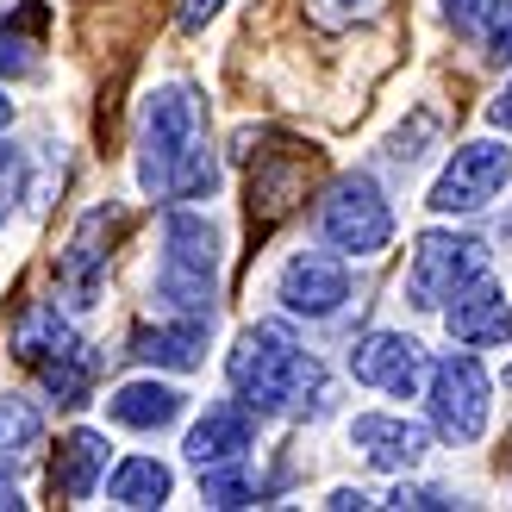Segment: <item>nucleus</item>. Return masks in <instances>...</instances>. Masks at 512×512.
<instances>
[{
    "label": "nucleus",
    "instance_id": "obj_1",
    "mask_svg": "<svg viewBox=\"0 0 512 512\" xmlns=\"http://www.w3.org/2000/svg\"><path fill=\"white\" fill-rule=\"evenodd\" d=\"M138 188L150 200H207L219 188V157L207 144L200 94L169 82L144 100L138 119Z\"/></svg>",
    "mask_w": 512,
    "mask_h": 512
},
{
    "label": "nucleus",
    "instance_id": "obj_2",
    "mask_svg": "<svg viewBox=\"0 0 512 512\" xmlns=\"http://www.w3.org/2000/svg\"><path fill=\"white\" fill-rule=\"evenodd\" d=\"M225 375H232V394L250 406L256 419L269 413H325L331 406V375L313 350H300L281 325H250L244 338L225 356Z\"/></svg>",
    "mask_w": 512,
    "mask_h": 512
},
{
    "label": "nucleus",
    "instance_id": "obj_3",
    "mask_svg": "<svg viewBox=\"0 0 512 512\" xmlns=\"http://www.w3.org/2000/svg\"><path fill=\"white\" fill-rule=\"evenodd\" d=\"M150 294L175 319H213V300H219V232H213V219H200V213L163 219V263H157Z\"/></svg>",
    "mask_w": 512,
    "mask_h": 512
},
{
    "label": "nucleus",
    "instance_id": "obj_4",
    "mask_svg": "<svg viewBox=\"0 0 512 512\" xmlns=\"http://www.w3.org/2000/svg\"><path fill=\"white\" fill-rule=\"evenodd\" d=\"M488 400H494V381H488V369H481L469 350H450V356L431 363L425 406H431V431H438V438L475 444L481 431H488Z\"/></svg>",
    "mask_w": 512,
    "mask_h": 512
},
{
    "label": "nucleus",
    "instance_id": "obj_5",
    "mask_svg": "<svg viewBox=\"0 0 512 512\" xmlns=\"http://www.w3.org/2000/svg\"><path fill=\"white\" fill-rule=\"evenodd\" d=\"M319 232L331 250H344V256H375V250H388L394 238V207L381 200L375 188V175H338L325 194V207H319Z\"/></svg>",
    "mask_w": 512,
    "mask_h": 512
},
{
    "label": "nucleus",
    "instance_id": "obj_6",
    "mask_svg": "<svg viewBox=\"0 0 512 512\" xmlns=\"http://www.w3.org/2000/svg\"><path fill=\"white\" fill-rule=\"evenodd\" d=\"M475 275H488V250H481V238H463V232H425V238L413 244L406 294H413V306L438 313V306H450Z\"/></svg>",
    "mask_w": 512,
    "mask_h": 512
},
{
    "label": "nucleus",
    "instance_id": "obj_7",
    "mask_svg": "<svg viewBox=\"0 0 512 512\" xmlns=\"http://www.w3.org/2000/svg\"><path fill=\"white\" fill-rule=\"evenodd\" d=\"M512 182V150L494 144V138H475L463 144L456 157L444 163V175L431 182V213H481V207H494V194Z\"/></svg>",
    "mask_w": 512,
    "mask_h": 512
},
{
    "label": "nucleus",
    "instance_id": "obj_8",
    "mask_svg": "<svg viewBox=\"0 0 512 512\" xmlns=\"http://www.w3.org/2000/svg\"><path fill=\"white\" fill-rule=\"evenodd\" d=\"M350 375L363 381V388L413 400L419 381H425V350H419V338H406V331H369V338L350 350Z\"/></svg>",
    "mask_w": 512,
    "mask_h": 512
},
{
    "label": "nucleus",
    "instance_id": "obj_9",
    "mask_svg": "<svg viewBox=\"0 0 512 512\" xmlns=\"http://www.w3.org/2000/svg\"><path fill=\"white\" fill-rule=\"evenodd\" d=\"M275 294H281V306H288V313H300V319H331V313L350 300V269L338 263V256H325V250H300L294 263L281 269Z\"/></svg>",
    "mask_w": 512,
    "mask_h": 512
},
{
    "label": "nucleus",
    "instance_id": "obj_10",
    "mask_svg": "<svg viewBox=\"0 0 512 512\" xmlns=\"http://www.w3.org/2000/svg\"><path fill=\"white\" fill-rule=\"evenodd\" d=\"M119 213H107V207H94L82 225H75V238H69V250L57 256V281L69 288V300L75 306H94V294H100V275H107V244L119 238Z\"/></svg>",
    "mask_w": 512,
    "mask_h": 512
},
{
    "label": "nucleus",
    "instance_id": "obj_11",
    "mask_svg": "<svg viewBox=\"0 0 512 512\" xmlns=\"http://www.w3.org/2000/svg\"><path fill=\"white\" fill-rule=\"evenodd\" d=\"M444 325H450V338H456V344H469V350L512 344V306H506V294L494 288L488 275H475L469 288L444 306Z\"/></svg>",
    "mask_w": 512,
    "mask_h": 512
},
{
    "label": "nucleus",
    "instance_id": "obj_12",
    "mask_svg": "<svg viewBox=\"0 0 512 512\" xmlns=\"http://www.w3.org/2000/svg\"><path fill=\"white\" fill-rule=\"evenodd\" d=\"M350 444L369 456L375 469H419L425 463V450H431V438H425V425H413V419H394V413H356L350 419Z\"/></svg>",
    "mask_w": 512,
    "mask_h": 512
},
{
    "label": "nucleus",
    "instance_id": "obj_13",
    "mask_svg": "<svg viewBox=\"0 0 512 512\" xmlns=\"http://www.w3.org/2000/svg\"><path fill=\"white\" fill-rule=\"evenodd\" d=\"M256 444V413L238 400H219V406H207V419H200L194 431H188V463L194 469H213V463H238V456Z\"/></svg>",
    "mask_w": 512,
    "mask_h": 512
},
{
    "label": "nucleus",
    "instance_id": "obj_14",
    "mask_svg": "<svg viewBox=\"0 0 512 512\" xmlns=\"http://www.w3.org/2000/svg\"><path fill=\"white\" fill-rule=\"evenodd\" d=\"M107 438L100 431H69V438L57 444V463H50V488L63 494V506H82V500H94V488L107 481Z\"/></svg>",
    "mask_w": 512,
    "mask_h": 512
},
{
    "label": "nucleus",
    "instance_id": "obj_15",
    "mask_svg": "<svg viewBox=\"0 0 512 512\" xmlns=\"http://www.w3.org/2000/svg\"><path fill=\"white\" fill-rule=\"evenodd\" d=\"M182 406H188V394L169 388V381H125L107 400V419L125 431H163V425L182 419Z\"/></svg>",
    "mask_w": 512,
    "mask_h": 512
},
{
    "label": "nucleus",
    "instance_id": "obj_16",
    "mask_svg": "<svg viewBox=\"0 0 512 512\" xmlns=\"http://www.w3.org/2000/svg\"><path fill=\"white\" fill-rule=\"evenodd\" d=\"M132 356L150 369H200L207 363V319H175V325H157V331H138Z\"/></svg>",
    "mask_w": 512,
    "mask_h": 512
},
{
    "label": "nucleus",
    "instance_id": "obj_17",
    "mask_svg": "<svg viewBox=\"0 0 512 512\" xmlns=\"http://www.w3.org/2000/svg\"><path fill=\"white\" fill-rule=\"evenodd\" d=\"M75 344V325L57 313V306H32V313L19 319V331H13V350H19V363L25 369H44V363H57V356H69Z\"/></svg>",
    "mask_w": 512,
    "mask_h": 512
},
{
    "label": "nucleus",
    "instance_id": "obj_18",
    "mask_svg": "<svg viewBox=\"0 0 512 512\" xmlns=\"http://www.w3.org/2000/svg\"><path fill=\"white\" fill-rule=\"evenodd\" d=\"M169 488H175V475L157 463V456H125V463L107 475V500L113 506H163L169 500Z\"/></svg>",
    "mask_w": 512,
    "mask_h": 512
},
{
    "label": "nucleus",
    "instance_id": "obj_19",
    "mask_svg": "<svg viewBox=\"0 0 512 512\" xmlns=\"http://www.w3.org/2000/svg\"><path fill=\"white\" fill-rule=\"evenodd\" d=\"M38 438H44L38 406L19 400V394H0V475H13L25 456L38 450Z\"/></svg>",
    "mask_w": 512,
    "mask_h": 512
},
{
    "label": "nucleus",
    "instance_id": "obj_20",
    "mask_svg": "<svg viewBox=\"0 0 512 512\" xmlns=\"http://www.w3.org/2000/svg\"><path fill=\"white\" fill-rule=\"evenodd\" d=\"M38 25H44V7H19L13 19H0V75H32L38 69Z\"/></svg>",
    "mask_w": 512,
    "mask_h": 512
},
{
    "label": "nucleus",
    "instance_id": "obj_21",
    "mask_svg": "<svg viewBox=\"0 0 512 512\" xmlns=\"http://www.w3.org/2000/svg\"><path fill=\"white\" fill-rule=\"evenodd\" d=\"M44 388L57 406H88V388H94V350L88 344H75L69 356H57V363H44Z\"/></svg>",
    "mask_w": 512,
    "mask_h": 512
},
{
    "label": "nucleus",
    "instance_id": "obj_22",
    "mask_svg": "<svg viewBox=\"0 0 512 512\" xmlns=\"http://www.w3.org/2000/svg\"><path fill=\"white\" fill-rule=\"evenodd\" d=\"M200 494H207V506H256L263 500V488H256L244 469H232V463L200 469Z\"/></svg>",
    "mask_w": 512,
    "mask_h": 512
},
{
    "label": "nucleus",
    "instance_id": "obj_23",
    "mask_svg": "<svg viewBox=\"0 0 512 512\" xmlns=\"http://www.w3.org/2000/svg\"><path fill=\"white\" fill-rule=\"evenodd\" d=\"M475 44L488 50V63H512V0H488V19H481Z\"/></svg>",
    "mask_w": 512,
    "mask_h": 512
},
{
    "label": "nucleus",
    "instance_id": "obj_24",
    "mask_svg": "<svg viewBox=\"0 0 512 512\" xmlns=\"http://www.w3.org/2000/svg\"><path fill=\"white\" fill-rule=\"evenodd\" d=\"M19 188H25V157L13 144H0V225H7V207L19 200Z\"/></svg>",
    "mask_w": 512,
    "mask_h": 512
},
{
    "label": "nucleus",
    "instance_id": "obj_25",
    "mask_svg": "<svg viewBox=\"0 0 512 512\" xmlns=\"http://www.w3.org/2000/svg\"><path fill=\"white\" fill-rule=\"evenodd\" d=\"M444 19H450L456 38H475L481 19H488V0H444Z\"/></svg>",
    "mask_w": 512,
    "mask_h": 512
},
{
    "label": "nucleus",
    "instance_id": "obj_26",
    "mask_svg": "<svg viewBox=\"0 0 512 512\" xmlns=\"http://www.w3.org/2000/svg\"><path fill=\"white\" fill-rule=\"evenodd\" d=\"M388 506H400V512H406V506H413V512H431V506H456V494H450V488H406V481H400V488L388 494Z\"/></svg>",
    "mask_w": 512,
    "mask_h": 512
},
{
    "label": "nucleus",
    "instance_id": "obj_27",
    "mask_svg": "<svg viewBox=\"0 0 512 512\" xmlns=\"http://www.w3.org/2000/svg\"><path fill=\"white\" fill-rule=\"evenodd\" d=\"M375 0H313V13L325 19V25H344V19H356V13H369Z\"/></svg>",
    "mask_w": 512,
    "mask_h": 512
},
{
    "label": "nucleus",
    "instance_id": "obj_28",
    "mask_svg": "<svg viewBox=\"0 0 512 512\" xmlns=\"http://www.w3.org/2000/svg\"><path fill=\"white\" fill-rule=\"evenodd\" d=\"M225 7V0H182V7H175V13H182V25H188V32H200V25H207L213 13Z\"/></svg>",
    "mask_w": 512,
    "mask_h": 512
},
{
    "label": "nucleus",
    "instance_id": "obj_29",
    "mask_svg": "<svg viewBox=\"0 0 512 512\" xmlns=\"http://www.w3.org/2000/svg\"><path fill=\"white\" fill-rule=\"evenodd\" d=\"M325 506H331V512H350V506H375V500H369L363 488H331V500H325Z\"/></svg>",
    "mask_w": 512,
    "mask_h": 512
},
{
    "label": "nucleus",
    "instance_id": "obj_30",
    "mask_svg": "<svg viewBox=\"0 0 512 512\" xmlns=\"http://www.w3.org/2000/svg\"><path fill=\"white\" fill-rule=\"evenodd\" d=\"M488 119L500 125V132H512V82H506V94L494 100V107H488Z\"/></svg>",
    "mask_w": 512,
    "mask_h": 512
},
{
    "label": "nucleus",
    "instance_id": "obj_31",
    "mask_svg": "<svg viewBox=\"0 0 512 512\" xmlns=\"http://www.w3.org/2000/svg\"><path fill=\"white\" fill-rule=\"evenodd\" d=\"M7 125H13V100L0 94V132H7Z\"/></svg>",
    "mask_w": 512,
    "mask_h": 512
}]
</instances>
